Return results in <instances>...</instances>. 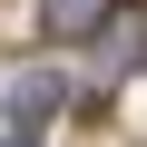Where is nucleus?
<instances>
[{"instance_id":"nucleus-2","label":"nucleus","mask_w":147,"mask_h":147,"mask_svg":"<svg viewBox=\"0 0 147 147\" xmlns=\"http://www.w3.org/2000/svg\"><path fill=\"white\" fill-rule=\"evenodd\" d=\"M0 147H39V127H10V137H0Z\"/></svg>"},{"instance_id":"nucleus-1","label":"nucleus","mask_w":147,"mask_h":147,"mask_svg":"<svg viewBox=\"0 0 147 147\" xmlns=\"http://www.w3.org/2000/svg\"><path fill=\"white\" fill-rule=\"evenodd\" d=\"M59 98H69V88L49 79V69H39V79H20V88H10V127H39V118H59Z\"/></svg>"}]
</instances>
